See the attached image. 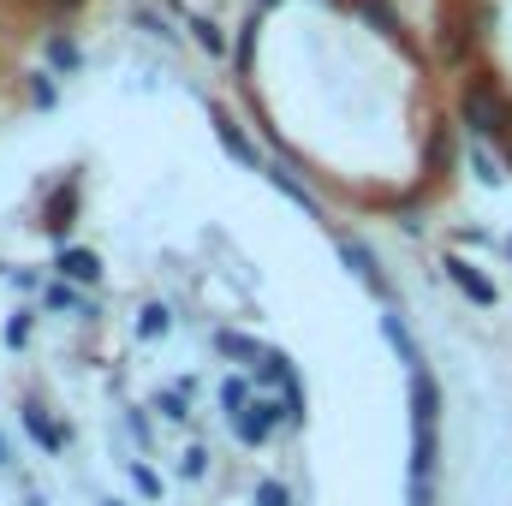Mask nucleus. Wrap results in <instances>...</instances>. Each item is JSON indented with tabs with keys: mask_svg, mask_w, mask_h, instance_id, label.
<instances>
[{
	"mask_svg": "<svg viewBox=\"0 0 512 506\" xmlns=\"http://www.w3.org/2000/svg\"><path fill=\"white\" fill-rule=\"evenodd\" d=\"M471 24L465 18H453V24H441V54H447V66H465V54H471Z\"/></svg>",
	"mask_w": 512,
	"mask_h": 506,
	"instance_id": "obj_12",
	"label": "nucleus"
},
{
	"mask_svg": "<svg viewBox=\"0 0 512 506\" xmlns=\"http://www.w3.org/2000/svg\"><path fill=\"white\" fill-rule=\"evenodd\" d=\"M30 96H36V108H48V102H54V84H48V72H36V84H30Z\"/></svg>",
	"mask_w": 512,
	"mask_h": 506,
	"instance_id": "obj_27",
	"label": "nucleus"
},
{
	"mask_svg": "<svg viewBox=\"0 0 512 506\" xmlns=\"http://www.w3.org/2000/svg\"><path fill=\"white\" fill-rule=\"evenodd\" d=\"M215 131H221V149H227L233 161H245V167H256V173L268 167V161L256 155V143H251V137H245V131L233 126V114H215Z\"/></svg>",
	"mask_w": 512,
	"mask_h": 506,
	"instance_id": "obj_8",
	"label": "nucleus"
},
{
	"mask_svg": "<svg viewBox=\"0 0 512 506\" xmlns=\"http://www.w3.org/2000/svg\"><path fill=\"white\" fill-rule=\"evenodd\" d=\"M191 30H197V48H203V54H227V36H221L215 18H191Z\"/></svg>",
	"mask_w": 512,
	"mask_h": 506,
	"instance_id": "obj_21",
	"label": "nucleus"
},
{
	"mask_svg": "<svg viewBox=\"0 0 512 506\" xmlns=\"http://www.w3.org/2000/svg\"><path fill=\"white\" fill-rule=\"evenodd\" d=\"M126 477H131V489H137L143 501H161V477H155V471H149L143 459H131V465H126Z\"/></svg>",
	"mask_w": 512,
	"mask_h": 506,
	"instance_id": "obj_20",
	"label": "nucleus"
},
{
	"mask_svg": "<svg viewBox=\"0 0 512 506\" xmlns=\"http://www.w3.org/2000/svg\"><path fill=\"white\" fill-rule=\"evenodd\" d=\"M102 506H126V501H102Z\"/></svg>",
	"mask_w": 512,
	"mask_h": 506,
	"instance_id": "obj_31",
	"label": "nucleus"
},
{
	"mask_svg": "<svg viewBox=\"0 0 512 506\" xmlns=\"http://www.w3.org/2000/svg\"><path fill=\"white\" fill-rule=\"evenodd\" d=\"M215 352H221V358H245V364H256V358H262V346H256V340H245V334H233V328H215Z\"/></svg>",
	"mask_w": 512,
	"mask_h": 506,
	"instance_id": "obj_15",
	"label": "nucleus"
},
{
	"mask_svg": "<svg viewBox=\"0 0 512 506\" xmlns=\"http://www.w3.org/2000/svg\"><path fill=\"white\" fill-rule=\"evenodd\" d=\"M167 328H173V316H167V310H161V304H149V310H143V316H137V340H161V334H167Z\"/></svg>",
	"mask_w": 512,
	"mask_h": 506,
	"instance_id": "obj_22",
	"label": "nucleus"
},
{
	"mask_svg": "<svg viewBox=\"0 0 512 506\" xmlns=\"http://www.w3.org/2000/svg\"><path fill=\"white\" fill-rule=\"evenodd\" d=\"M251 399H256V381L251 376H227V381H221V411H227V417H239Z\"/></svg>",
	"mask_w": 512,
	"mask_h": 506,
	"instance_id": "obj_14",
	"label": "nucleus"
},
{
	"mask_svg": "<svg viewBox=\"0 0 512 506\" xmlns=\"http://www.w3.org/2000/svg\"><path fill=\"white\" fill-rule=\"evenodd\" d=\"M0 465H12V447H6V441H0Z\"/></svg>",
	"mask_w": 512,
	"mask_h": 506,
	"instance_id": "obj_30",
	"label": "nucleus"
},
{
	"mask_svg": "<svg viewBox=\"0 0 512 506\" xmlns=\"http://www.w3.org/2000/svg\"><path fill=\"white\" fill-rule=\"evenodd\" d=\"M501 161H507V173H512V137H507V143H501Z\"/></svg>",
	"mask_w": 512,
	"mask_h": 506,
	"instance_id": "obj_29",
	"label": "nucleus"
},
{
	"mask_svg": "<svg viewBox=\"0 0 512 506\" xmlns=\"http://www.w3.org/2000/svg\"><path fill=\"white\" fill-rule=\"evenodd\" d=\"M447 280H453V286H459V292H465L471 304H483V310L495 304V280H483V274H477V268H471L465 256H447Z\"/></svg>",
	"mask_w": 512,
	"mask_h": 506,
	"instance_id": "obj_6",
	"label": "nucleus"
},
{
	"mask_svg": "<svg viewBox=\"0 0 512 506\" xmlns=\"http://www.w3.org/2000/svg\"><path fill=\"white\" fill-rule=\"evenodd\" d=\"M507 256H512V239H507Z\"/></svg>",
	"mask_w": 512,
	"mask_h": 506,
	"instance_id": "obj_32",
	"label": "nucleus"
},
{
	"mask_svg": "<svg viewBox=\"0 0 512 506\" xmlns=\"http://www.w3.org/2000/svg\"><path fill=\"white\" fill-rule=\"evenodd\" d=\"M24 340H30V316H24V310H18V316H12V322H6V346H24Z\"/></svg>",
	"mask_w": 512,
	"mask_h": 506,
	"instance_id": "obj_26",
	"label": "nucleus"
},
{
	"mask_svg": "<svg viewBox=\"0 0 512 506\" xmlns=\"http://www.w3.org/2000/svg\"><path fill=\"white\" fill-rule=\"evenodd\" d=\"M42 304H48L54 316H96V304H90V298H84L72 280H54V286L42 292Z\"/></svg>",
	"mask_w": 512,
	"mask_h": 506,
	"instance_id": "obj_9",
	"label": "nucleus"
},
{
	"mask_svg": "<svg viewBox=\"0 0 512 506\" xmlns=\"http://www.w3.org/2000/svg\"><path fill=\"white\" fill-rule=\"evenodd\" d=\"M18 423L30 429V441H36L42 453H66V429H60V423H54L42 405H24V411H18Z\"/></svg>",
	"mask_w": 512,
	"mask_h": 506,
	"instance_id": "obj_7",
	"label": "nucleus"
},
{
	"mask_svg": "<svg viewBox=\"0 0 512 506\" xmlns=\"http://www.w3.org/2000/svg\"><path fill=\"white\" fill-rule=\"evenodd\" d=\"M251 501L256 506H292V489H286L280 477H262V483L251 489Z\"/></svg>",
	"mask_w": 512,
	"mask_h": 506,
	"instance_id": "obj_23",
	"label": "nucleus"
},
{
	"mask_svg": "<svg viewBox=\"0 0 512 506\" xmlns=\"http://www.w3.org/2000/svg\"><path fill=\"white\" fill-rule=\"evenodd\" d=\"M340 256H346V268H352L376 298H387V274H382V262H376V251H370L364 239H340Z\"/></svg>",
	"mask_w": 512,
	"mask_h": 506,
	"instance_id": "obj_4",
	"label": "nucleus"
},
{
	"mask_svg": "<svg viewBox=\"0 0 512 506\" xmlns=\"http://www.w3.org/2000/svg\"><path fill=\"white\" fill-rule=\"evenodd\" d=\"M126 429L137 435V447H149V417H143V411H131V417H126Z\"/></svg>",
	"mask_w": 512,
	"mask_h": 506,
	"instance_id": "obj_28",
	"label": "nucleus"
},
{
	"mask_svg": "<svg viewBox=\"0 0 512 506\" xmlns=\"http://www.w3.org/2000/svg\"><path fill=\"white\" fill-rule=\"evenodd\" d=\"M203 471H209V447H185V459H179V477H191V483H197Z\"/></svg>",
	"mask_w": 512,
	"mask_h": 506,
	"instance_id": "obj_24",
	"label": "nucleus"
},
{
	"mask_svg": "<svg viewBox=\"0 0 512 506\" xmlns=\"http://www.w3.org/2000/svg\"><path fill=\"white\" fill-rule=\"evenodd\" d=\"M78 60H84V54H78L72 36H48V66H54V72H78Z\"/></svg>",
	"mask_w": 512,
	"mask_h": 506,
	"instance_id": "obj_18",
	"label": "nucleus"
},
{
	"mask_svg": "<svg viewBox=\"0 0 512 506\" xmlns=\"http://www.w3.org/2000/svg\"><path fill=\"white\" fill-rule=\"evenodd\" d=\"M435 411H441V387L423 370H411V506H435Z\"/></svg>",
	"mask_w": 512,
	"mask_h": 506,
	"instance_id": "obj_1",
	"label": "nucleus"
},
{
	"mask_svg": "<svg viewBox=\"0 0 512 506\" xmlns=\"http://www.w3.org/2000/svg\"><path fill=\"white\" fill-rule=\"evenodd\" d=\"M459 114H465V126L477 131V137H495V143L512 137V102L495 78H471L465 96H459Z\"/></svg>",
	"mask_w": 512,
	"mask_h": 506,
	"instance_id": "obj_2",
	"label": "nucleus"
},
{
	"mask_svg": "<svg viewBox=\"0 0 512 506\" xmlns=\"http://www.w3.org/2000/svg\"><path fill=\"white\" fill-rule=\"evenodd\" d=\"M227 423H233V435H239L245 447H262L274 429H292V417H286V399H280V393H262V387H256L251 405H245L239 417H227Z\"/></svg>",
	"mask_w": 512,
	"mask_h": 506,
	"instance_id": "obj_3",
	"label": "nucleus"
},
{
	"mask_svg": "<svg viewBox=\"0 0 512 506\" xmlns=\"http://www.w3.org/2000/svg\"><path fill=\"white\" fill-rule=\"evenodd\" d=\"M346 6H352V12H364V18H370L382 36H393V30H399V12H393L387 0H346Z\"/></svg>",
	"mask_w": 512,
	"mask_h": 506,
	"instance_id": "obj_17",
	"label": "nucleus"
},
{
	"mask_svg": "<svg viewBox=\"0 0 512 506\" xmlns=\"http://www.w3.org/2000/svg\"><path fill=\"white\" fill-rule=\"evenodd\" d=\"M185 393H191V381H179V387H161V393H155V411H161L167 423H191V399H185Z\"/></svg>",
	"mask_w": 512,
	"mask_h": 506,
	"instance_id": "obj_13",
	"label": "nucleus"
},
{
	"mask_svg": "<svg viewBox=\"0 0 512 506\" xmlns=\"http://www.w3.org/2000/svg\"><path fill=\"white\" fill-rule=\"evenodd\" d=\"M54 268H60V280H72V286H96V280H102V256L84 251V245H60Z\"/></svg>",
	"mask_w": 512,
	"mask_h": 506,
	"instance_id": "obj_5",
	"label": "nucleus"
},
{
	"mask_svg": "<svg viewBox=\"0 0 512 506\" xmlns=\"http://www.w3.org/2000/svg\"><path fill=\"white\" fill-rule=\"evenodd\" d=\"M137 24H149V36H161V42H173V30H167V18H155V6H143V12H137Z\"/></svg>",
	"mask_w": 512,
	"mask_h": 506,
	"instance_id": "obj_25",
	"label": "nucleus"
},
{
	"mask_svg": "<svg viewBox=\"0 0 512 506\" xmlns=\"http://www.w3.org/2000/svg\"><path fill=\"white\" fill-rule=\"evenodd\" d=\"M382 334H387V346H393V352H399V358H405L411 370H423V352H417V340H411V328H405V322H399L393 310L382 316Z\"/></svg>",
	"mask_w": 512,
	"mask_h": 506,
	"instance_id": "obj_11",
	"label": "nucleus"
},
{
	"mask_svg": "<svg viewBox=\"0 0 512 506\" xmlns=\"http://www.w3.org/2000/svg\"><path fill=\"white\" fill-rule=\"evenodd\" d=\"M262 179H268V185H274V191H286V197H292V203H298V209H304V215H322V203H316V191H310V185H304V179H292V173H286V167H262Z\"/></svg>",
	"mask_w": 512,
	"mask_h": 506,
	"instance_id": "obj_10",
	"label": "nucleus"
},
{
	"mask_svg": "<svg viewBox=\"0 0 512 506\" xmlns=\"http://www.w3.org/2000/svg\"><path fill=\"white\" fill-rule=\"evenodd\" d=\"M453 155H459L453 131H447V126H435V131H429V149H423V161H429V167L441 173V167H453Z\"/></svg>",
	"mask_w": 512,
	"mask_h": 506,
	"instance_id": "obj_16",
	"label": "nucleus"
},
{
	"mask_svg": "<svg viewBox=\"0 0 512 506\" xmlns=\"http://www.w3.org/2000/svg\"><path fill=\"white\" fill-rule=\"evenodd\" d=\"M471 167H477V179H483V185H495V179H507V161H501L495 149H483V143L471 149Z\"/></svg>",
	"mask_w": 512,
	"mask_h": 506,
	"instance_id": "obj_19",
	"label": "nucleus"
}]
</instances>
